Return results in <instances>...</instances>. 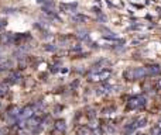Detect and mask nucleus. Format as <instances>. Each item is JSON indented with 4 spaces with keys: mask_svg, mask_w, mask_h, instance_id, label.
<instances>
[{
    "mask_svg": "<svg viewBox=\"0 0 161 135\" xmlns=\"http://www.w3.org/2000/svg\"><path fill=\"white\" fill-rule=\"evenodd\" d=\"M158 86H160V87H161V80H160V82H158Z\"/></svg>",
    "mask_w": 161,
    "mask_h": 135,
    "instance_id": "nucleus-23",
    "label": "nucleus"
},
{
    "mask_svg": "<svg viewBox=\"0 0 161 135\" xmlns=\"http://www.w3.org/2000/svg\"><path fill=\"white\" fill-rule=\"evenodd\" d=\"M78 135H92V132H90V129L88 127H82L78 131Z\"/></svg>",
    "mask_w": 161,
    "mask_h": 135,
    "instance_id": "nucleus-10",
    "label": "nucleus"
},
{
    "mask_svg": "<svg viewBox=\"0 0 161 135\" xmlns=\"http://www.w3.org/2000/svg\"><path fill=\"white\" fill-rule=\"evenodd\" d=\"M9 114H10L12 117L20 116V109H19V107H12V109L9 110Z\"/></svg>",
    "mask_w": 161,
    "mask_h": 135,
    "instance_id": "nucleus-11",
    "label": "nucleus"
},
{
    "mask_svg": "<svg viewBox=\"0 0 161 135\" xmlns=\"http://www.w3.org/2000/svg\"><path fill=\"white\" fill-rule=\"evenodd\" d=\"M109 76H110L109 71H102V72H99V73L92 75V76H90V80H105V79H108Z\"/></svg>",
    "mask_w": 161,
    "mask_h": 135,
    "instance_id": "nucleus-3",
    "label": "nucleus"
},
{
    "mask_svg": "<svg viewBox=\"0 0 161 135\" xmlns=\"http://www.w3.org/2000/svg\"><path fill=\"white\" fill-rule=\"evenodd\" d=\"M157 127H158V128H161V120L158 121V124H157Z\"/></svg>",
    "mask_w": 161,
    "mask_h": 135,
    "instance_id": "nucleus-22",
    "label": "nucleus"
},
{
    "mask_svg": "<svg viewBox=\"0 0 161 135\" xmlns=\"http://www.w3.org/2000/svg\"><path fill=\"white\" fill-rule=\"evenodd\" d=\"M103 35H105V38H109V39H117V35L116 34H113V32H110V31H105V34H103Z\"/></svg>",
    "mask_w": 161,
    "mask_h": 135,
    "instance_id": "nucleus-12",
    "label": "nucleus"
},
{
    "mask_svg": "<svg viewBox=\"0 0 161 135\" xmlns=\"http://www.w3.org/2000/svg\"><path fill=\"white\" fill-rule=\"evenodd\" d=\"M160 135H161V134H160Z\"/></svg>",
    "mask_w": 161,
    "mask_h": 135,
    "instance_id": "nucleus-24",
    "label": "nucleus"
},
{
    "mask_svg": "<svg viewBox=\"0 0 161 135\" xmlns=\"http://www.w3.org/2000/svg\"><path fill=\"white\" fill-rule=\"evenodd\" d=\"M27 125H28L30 128H32V131H37V129H38V125H40V120L35 118V117H31V118L27 120Z\"/></svg>",
    "mask_w": 161,
    "mask_h": 135,
    "instance_id": "nucleus-4",
    "label": "nucleus"
},
{
    "mask_svg": "<svg viewBox=\"0 0 161 135\" xmlns=\"http://www.w3.org/2000/svg\"><path fill=\"white\" fill-rule=\"evenodd\" d=\"M32 114H34V107H31V106H28V107H26V109L23 110V113H21V117L24 118V120H28V118H31Z\"/></svg>",
    "mask_w": 161,
    "mask_h": 135,
    "instance_id": "nucleus-6",
    "label": "nucleus"
},
{
    "mask_svg": "<svg viewBox=\"0 0 161 135\" xmlns=\"http://www.w3.org/2000/svg\"><path fill=\"white\" fill-rule=\"evenodd\" d=\"M110 111H113V109H105V110H103V113H105V114H110Z\"/></svg>",
    "mask_w": 161,
    "mask_h": 135,
    "instance_id": "nucleus-19",
    "label": "nucleus"
},
{
    "mask_svg": "<svg viewBox=\"0 0 161 135\" xmlns=\"http://www.w3.org/2000/svg\"><path fill=\"white\" fill-rule=\"evenodd\" d=\"M160 134H161V128H158V127L151 128V135H160Z\"/></svg>",
    "mask_w": 161,
    "mask_h": 135,
    "instance_id": "nucleus-15",
    "label": "nucleus"
},
{
    "mask_svg": "<svg viewBox=\"0 0 161 135\" xmlns=\"http://www.w3.org/2000/svg\"><path fill=\"white\" fill-rule=\"evenodd\" d=\"M37 3H40V4H45V3H48V0H37Z\"/></svg>",
    "mask_w": 161,
    "mask_h": 135,
    "instance_id": "nucleus-20",
    "label": "nucleus"
},
{
    "mask_svg": "<svg viewBox=\"0 0 161 135\" xmlns=\"http://www.w3.org/2000/svg\"><path fill=\"white\" fill-rule=\"evenodd\" d=\"M78 37L79 38H86L88 34H86V31H78Z\"/></svg>",
    "mask_w": 161,
    "mask_h": 135,
    "instance_id": "nucleus-17",
    "label": "nucleus"
},
{
    "mask_svg": "<svg viewBox=\"0 0 161 135\" xmlns=\"http://www.w3.org/2000/svg\"><path fill=\"white\" fill-rule=\"evenodd\" d=\"M55 128L58 129V131H65V128H66V124H65L64 120H58V121L55 122Z\"/></svg>",
    "mask_w": 161,
    "mask_h": 135,
    "instance_id": "nucleus-8",
    "label": "nucleus"
},
{
    "mask_svg": "<svg viewBox=\"0 0 161 135\" xmlns=\"http://www.w3.org/2000/svg\"><path fill=\"white\" fill-rule=\"evenodd\" d=\"M45 49H47V51H51V52H54V51H55V49H57V48H55V46H54V45H52V44H48V45H47V46H45Z\"/></svg>",
    "mask_w": 161,
    "mask_h": 135,
    "instance_id": "nucleus-16",
    "label": "nucleus"
},
{
    "mask_svg": "<svg viewBox=\"0 0 161 135\" xmlns=\"http://www.w3.org/2000/svg\"><path fill=\"white\" fill-rule=\"evenodd\" d=\"M92 135H100V131H99V129H96V131H95Z\"/></svg>",
    "mask_w": 161,
    "mask_h": 135,
    "instance_id": "nucleus-21",
    "label": "nucleus"
},
{
    "mask_svg": "<svg viewBox=\"0 0 161 135\" xmlns=\"http://www.w3.org/2000/svg\"><path fill=\"white\" fill-rule=\"evenodd\" d=\"M6 24H7L6 20H0V30H1L3 27H6Z\"/></svg>",
    "mask_w": 161,
    "mask_h": 135,
    "instance_id": "nucleus-18",
    "label": "nucleus"
},
{
    "mask_svg": "<svg viewBox=\"0 0 161 135\" xmlns=\"http://www.w3.org/2000/svg\"><path fill=\"white\" fill-rule=\"evenodd\" d=\"M62 9H64L65 11H66V13H71V11H74V10H75V7H77V4H75V3H74V4H62Z\"/></svg>",
    "mask_w": 161,
    "mask_h": 135,
    "instance_id": "nucleus-9",
    "label": "nucleus"
},
{
    "mask_svg": "<svg viewBox=\"0 0 161 135\" xmlns=\"http://www.w3.org/2000/svg\"><path fill=\"white\" fill-rule=\"evenodd\" d=\"M146 122H147V120H146V118H137V120H136V121H134V124H133L131 127H133V128H139V127H144V125H146Z\"/></svg>",
    "mask_w": 161,
    "mask_h": 135,
    "instance_id": "nucleus-7",
    "label": "nucleus"
},
{
    "mask_svg": "<svg viewBox=\"0 0 161 135\" xmlns=\"http://www.w3.org/2000/svg\"><path fill=\"white\" fill-rule=\"evenodd\" d=\"M147 75V71H146V68H134V69H131V71H127L126 72V77H130L131 80H134V79H142Z\"/></svg>",
    "mask_w": 161,
    "mask_h": 135,
    "instance_id": "nucleus-1",
    "label": "nucleus"
},
{
    "mask_svg": "<svg viewBox=\"0 0 161 135\" xmlns=\"http://www.w3.org/2000/svg\"><path fill=\"white\" fill-rule=\"evenodd\" d=\"M146 71H147V75L154 76V75H158V73H161V66H158V65H153V66H148V68H146Z\"/></svg>",
    "mask_w": 161,
    "mask_h": 135,
    "instance_id": "nucleus-5",
    "label": "nucleus"
},
{
    "mask_svg": "<svg viewBox=\"0 0 161 135\" xmlns=\"http://www.w3.org/2000/svg\"><path fill=\"white\" fill-rule=\"evenodd\" d=\"M144 104H146V99L144 97H133V99H130L129 103H127V109L136 110L139 107H143Z\"/></svg>",
    "mask_w": 161,
    "mask_h": 135,
    "instance_id": "nucleus-2",
    "label": "nucleus"
},
{
    "mask_svg": "<svg viewBox=\"0 0 161 135\" xmlns=\"http://www.w3.org/2000/svg\"><path fill=\"white\" fill-rule=\"evenodd\" d=\"M7 93V86L4 84H0V96H4Z\"/></svg>",
    "mask_w": 161,
    "mask_h": 135,
    "instance_id": "nucleus-14",
    "label": "nucleus"
},
{
    "mask_svg": "<svg viewBox=\"0 0 161 135\" xmlns=\"http://www.w3.org/2000/svg\"><path fill=\"white\" fill-rule=\"evenodd\" d=\"M9 79H10L12 83H17V82H20V75H16V73H14V75H12Z\"/></svg>",
    "mask_w": 161,
    "mask_h": 135,
    "instance_id": "nucleus-13",
    "label": "nucleus"
}]
</instances>
